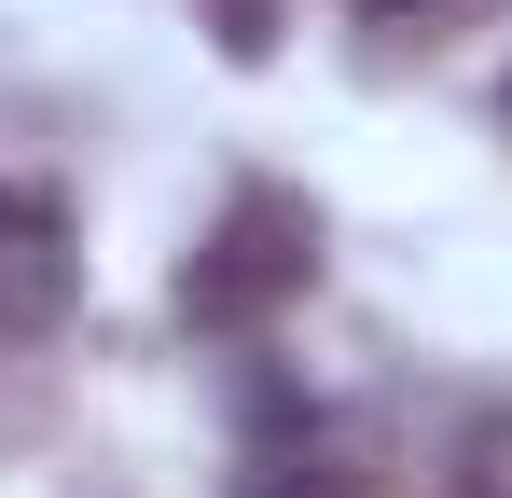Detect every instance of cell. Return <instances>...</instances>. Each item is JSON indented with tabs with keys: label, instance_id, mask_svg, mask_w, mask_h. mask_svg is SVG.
<instances>
[{
	"label": "cell",
	"instance_id": "6da1fadb",
	"mask_svg": "<svg viewBox=\"0 0 512 498\" xmlns=\"http://www.w3.org/2000/svg\"><path fill=\"white\" fill-rule=\"evenodd\" d=\"M319 291V208L305 194H236L208 249L180 263V332H208V346H250L277 305H305Z\"/></svg>",
	"mask_w": 512,
	"mask_h": 498
},
{
	"label": "cell",
	"instance_id": "7a4b0ae2",
	"mask_svg": "<svg viewBox=\"0 0 512 498\" xmlns=\"http://www.w3.org/2000/svg\"><path fill=\"white\" fill-rule=\"evenodd\" d=\"M70 291H84L70 194H56V180H0V332H14V346L56 332V319H70Z\"/></svg>",
	"mask_w": 512,
	"mask_h": 498
},
{
	"label": "cell",
	"instance_id": "3957f363",
	"mask_svg": "<svg viewBox=\"0 0 512 498\" xmlns=\"http://www.w3.org/2000/svg\"><path fill=\"white\" fill-rule=\"evenodd\" d=\"M236 498H374V429L360 415H277L236 471Z\"/></svg>",
	"mask_w": 512,
	"mask_h": 498
},
{
	"label": "cell",
	"instance_id": "277c9868",
	"mask_svg": "<svg viewBox=\"0 0 512 498\" xmlns=\"http://www.w3.org/2000/svg\"><path fill=\"white\" fill-rule=\"evenodd\" d=\"M374 28H402V42H457V28H485L499 0H360Z\"/></svg>",
	"mask_w": 512,
	"mask_h": 498
},
{
	"label": "cell",
	"instance_id": "5b68a950",
	"mask_svg": "<svg viewBox=\"0 0 512 498\" xmlns=\"http://www.w3.org/2000/svg\"><path fill=\"white\" fill-rule=\"evenodd\" d=\"M208 42H222L236 70H263V56H277V0H208Z\"/></svg>",
	"mask_w": 512,
	"mask_h": 498
}]
</instances>
